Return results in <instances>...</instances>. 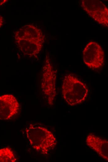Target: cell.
I'll return each instance as SVG.
<instances>
[{
    "label": "cell",
    "mask_w": 108,
    "mask_h": 162,
    "mask_svg": "<svg viewBox=\"0 0 108 162\" xmlns=\"http://www.w3.org/2000/svg\"><path fill=\"white\" fill-rule=\"evenodd\" d=\"M16 158L12 150L8 147L0 149V162H15Z\"/></svg>",
    "instance_id": "cell-9"
},
{
    "label": "cell",
    "mask_w": 108,
    "mask_h": 162,
    "mask_svg": "<svg viewBox=\"0 0 108 162\" xmlns=\"http://www.w3.org/2000/svg\"><path fill=\"white\" fill-rule=\"evenodd\" d=\"M82 56L84 64L91 69H99L104 65V51L101 46L95 41H90L86 45L83 50Z\"/></svg>",
    "instance_id": "cell-5"
},
{
    "label": "cell",
    "mask_w": 108,
    "mask_h": 162,
    "mask_svg": "<svg viewBox=\"0 0 108 162\" xmlns=\"http://www.w3.org/2000/svg\"><path fill=\"white\" fill-rule=\"evenodd\" d=\"M4 23L3 17L0 15V28L2 26Z\"/></svg>",
    "instance_id": "cell-10"
},
{
    "label": "cell",
    "mask_w": 108,
    "mask_h": 162,
    "mask_svg": "<svg viewBox=\"0 0 108 162\" xmlns=\"http://www.w3.org/2000/svg\"><path fill=\"white\" fill-rule=\"evenodd\" d=\"M25 133L30 145L42 154H48L56 145L55 136L44 127L30 124L26 128Z\"/></svg>",
    "instance_id": "cell-2"
},
{
    "label": "cell",
    "mask_w": 108,
    "mask_h": 162,
    "mask_svg": "<svg viewBox=\"0 0 108 162\" xmlns=\"http://www.w3.org/2000/svg\"><path fill=\"white\" fill-rule=\"evenodd\" d=\"M81 6L86 13L99 24L108 27V9L105 4L99 0H83Z\"/></svg>",
    "instance_id": "cell-6"
},
{
    "label": "cell",
    "mask_w": 108,
    "mask_h": 162,
    "mask_svg": "<svg viewBox=\"0 0 108 162\" xmlns=\"http://www.w3.org/2000/svg\"><path fill=\"white\" fill-rule=\"evenodd\" d=\"M56 70L54 69L49 55H47L43 66L41 79V88L48 104H53L56 94Z\"/></svg>",
    "instance_id": "cell-4"
},
{
    "label": "cell",
    "mask_w": 108,
    "mask_h": 162,
    "mask_svg": "<svg viewBox=\"0 0 108 162\" xmlns=\"http://www.w3.org/2000/svg\"><path fill=\"white\" fill-rule=\"evenodd\" d=\"M87 145L107 161H108V141L92 134H90L86 139Z\"/></svg>",
    "instance_id": "cell-8"
},
{
    "label": "cell",
    "mask_w": 108,
    "mask_h": 162,
    "mask_svg": "<svg viewBox=\"0 0 108 162\" xmlns=\"http://www.w3.org/2000/svg\"><path fill=\"white\" fill-rule=\"evenodd\" d=\"M88 90L86 85L72 74L65 75L62 81L61 92L63 98L70 106L83 102L87 97Z\"/></svg>",
    "instance_id": "cell-3"
},
{
    "label": "cell",
    "mask_w": 108,
    "mask_h": 162,
    "mask_svg": "<svg viewBox=\"0 0 108 162\" xmlns=\"http://www.w3.org/2000/svg\"><path fill=\"white\" fill-rule=\"evenodd\" d=\"M7 0H0V6L4 5L8 2Z\"/></svg>",
    "instance_id": "cell-11"
},
{
    "label": "cell",
    "mask_w": 108,
    "mask_h": 162,
    "mask_svg": "<svg viewBox=\"0 0 108 162\" xmlns=\"http://www.w3.org/2000/svg\"><path fill=\"white\" fill-rule=\"evenodd\" d=\"M20 109L16 98L11 94L0 96V120L10 119L16 115Z\"/></svg>",
    "instance_id": "cell-7"
},
{
    "label": "cell",
    "mask_w": 108,
    "mask_h": 162,
    "mask_svg": "<svg viewBox=\"0 0 108 162\" xmlns=\"http://www.w3.org/2000/svg\"><path fill=\"white\" fill-rule=\"evenodd\" d=\"M16 43L25 55L36 57L41 50L45 36L42 31L34 25H25L14 34Z\"/></svg>",
    "instance_id": "cell-1"
}]
</instances>
